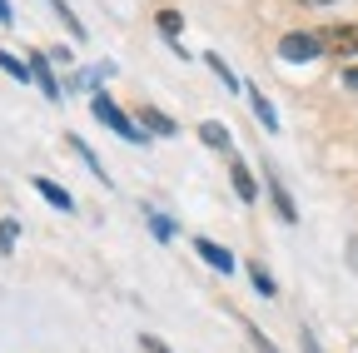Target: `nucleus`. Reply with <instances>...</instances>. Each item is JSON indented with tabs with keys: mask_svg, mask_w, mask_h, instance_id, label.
Instances as JSON below:
<instances>
[{
	"mask_svg": "<svg viewBox=\"0 0 358 353\" xmlns=\"http://www.w3.org/2000/svg\"><path fill=\"white\" fill-rule=\"evenodd\" d=\"M45 6H50V10H55V15H60V20H65V30H70V35H75V40H85V25H80V20H75V10H70V6H65V0H45Z\"/></svg>",
	"mask_w": 358,
	"mask_h": 353,
	"instance_id": "obj_14",
	"label": "nucleus"
},
{
	"mask_svg": "<svg viewBox=\"0 0 358 353\" xmlns=\"http://www.w3.org/2000/svg\"><path fill=\"white\" fill-rule=\"evenodd\" d=\"M249 279H254V289L264 294V298H274L279 289H274V279H268V269H264V264H249Z\"/></svg>",
	"mask_w": 358,
	"mask_h": 353,
	"instance_id": "obj_16",
	"label": "nucleus"
},
{
	"mask_svg": "<svg viewBox=\"0 0 358 353\" xmlns=\"http://www.w3.org/2000/svg\"><path fill=\"white\" fill-rule=\"evenodd\" d=\"M204 65H209V70L224 80V90H244V85H239V75L229 70V60H224V55H214V50H209V55H204Z\"/></svg>",
	"mask_w": 358,
	"mask_h": 353,
	"instance_id": "obj_13",
	"label": "nucleus"
},
{
	"mask_svg": "<svg viewBox=\"0 0 358 353\" xmlns=\"http://www.w3.org/2000/svg\"><path fill=\"white\" fill-rule=\"evenodd\" d=\"M343 85H348V90H358V65H348V70H343Z\"/></svg>",
	"mask_w": 358,
	"mask_h": 353,
	"instance_id": "obj_24",
	"label": "nucleus"
},
{
	"mask_svg": "<svg viewBox=\"0 0 358 353\" xmlns=\"http://www.w3.org/2000/svg\"><path fill=\"white\" fill-rule=\"evenodd\" d=\"M30 185H35V194H40L45 204H55L60 214H70V209H75V199H70V189H60L55 180H45V174H35V180H30Z\"/></svg>",
	"mask_w": 358,
	"mask_h": 353,
	"instance_id": "obj_8",
	"label": "nucleus"
},
{
	"mask_svg": "<svg viewBox=\"0 0 358 353\" xmlns=\"http://www.w3.org/2000/svg\"><path fill=\"white\" fill-rule=\"evenodd\" d=\"M264 189H268V199H274V209H279L284 224H299V209H294V199H289V189H284V180H279L274 169H264Z\"/></svg>",
	"mask_w": 358,
	"mask_h": 353,
	"instance_id": "obj_5",
	"label": "nucleus"
},
{
	"mask_svg": "<svg viewBox=\"0 0 358 353\" xmlns=\"http://www.w3.org/2000/svg\"><path fill=\"white\" fill-rule=\"evenodd\" d=\"M319 40H324V50L338 55V60H353L358 55V25H324Z\"/></svg>",
	"mask_w": 358,
	"mask_h": 353,
	"instance_id": "obj_2",
	"label": "nucleus"
},
{
	"mask_svg": "<svg viewBox=\"0 0 358 353\" xmlns=\"http://www.w3.org/2000/svg\"><path fill=\"white\" fill-rule=\"evenodd\" d=\"M155 25L164 30V40H179V30H185V20H179V10H159Z\"/></svg>",
	"mask_w": 358,
	"mask_h": 353,
	"instance_id": "obj_15",
	"label": "nucleus"
},
{
	"mask_svg": "<svg viewBox=\"0 0 358 353\" xmlns=\"http://www.w3.org/2000/svg\"><path fill=\"white\" fill-rule=\"evenodd\" d=\"M0 25H15V10H10V0H0Z\"/></svg>",
	"mask_w": 358,
	"mask_h": 353,
	"instance_id": "obj_23",
	"label": "nucleus"
},
{
	"mask_svg": "<svg viewBox=\"0 0 358 353\" xmlns=\"http://www.w3.org/2000/svg\"><path fill=\"white\" fill-rule=\"evenodd\" d=\"M299 343H303V353H324V348H319V338H313V333H308V329H303V333H299Z\"/></svg>",
	"mask_w": 358,
	"mask_h": 353,
	"instance_id": "obj_22",
	"label": "nucleus"
},
{
	"mask_svg": "<svg viewBox=\"0 0 358 353\" xmlns=\"http://www.w3.org/2000/svg\"><path fill=\"white\" fill-rule=\"evenodd\" d=\"M65 145H70V150H75V154H80V159L90 164V174H95V180H100V185H110V174H105V164H100V154H95V150H90V145H85L80 135H65Z\"/></svg>",
	"mask_w": 358,
	"mask_h": 353,
	"instance_id": "obj_11",
	"label": "nucleus"
},
{
	"mask_svg": "<svg viewBox=\"0 0 358 353\" xmlns=\"http://www.w3.org/2000/svg\"><path fill=\"white\" fill-rule=\"evenodd\" d=\"M319 50H324V40H319V35H308V30H294V35L279 40V55H284L289 65H303V60H313Z\"/></svg>",
	"mask_w": 358,
	"mask_h": 353,
	"instance_id": "obj_3",
	"label": "nucleus"
},
{
	"mask_svg": "<svg viewBox=\"0 0 358 353\" xmlns=\"http://www.w3.org/2000/svg\"><path fill=\"white\" fill-rule=\"evenodd\" d=\"M25 65H30V80L40 85V90H45V100H60V95H65V90H60V80H55V70H50L55 60L45 55V50H35V55H30Z\"/></svg>",
	"mask_w": 358,
	"mask_h": 353,
	"instance_id": "obj_4",
	"label": "nucleus"
},
{
	"mask_svg": "<svg viewBox=\"0 0 358 353\" xmlns=\"http://www.w3.org/2000/svg\"><path fill=\"white\" fill-rule=\"evenodd\" d=\"M140 353H169V343L155 338V333H145V338H140Z\"/></svg>",
	"mask_w": 358,
	"mask_h": 353,
	"instance_id": "obj_21",
	"label": "nucleus"
},
{
	"mask_svg": "<svg viewBox=\"0 0 358 353\" xmlns=\"http://www.w3.org/2000/svg\"><path fill=\"white\" fill-rule=\"evenodd\" d=\"M145 219H150L155 239H174V224H169V214H159V209H145Z\"/></svg>",
	"mask_w": 358,
	"mask_h": 353,
	"instance_id": "obj_18",
	"label": "nucleus"
},
{
	"mask_svg": "<svg viewBox=\"0 0 358 353\" xmlns=\"http://www.w3.org/2000/svg\"><path fill=\"white\" fill-rule=\"evenodd\" d=\"M20 239V219H0V254H10Z\"/></svg>",
	"mask_w": 358,
	"mask_h": 353,
	"instance_id": "obj_17",
	"label": "nucleus"
},
{
	"mask_svg": "<svg viewBox=\"0 0 358 353\" xmlns=\"http://www.w3.org/2000/svg\"><path fill=\"white\" fill-rule=\"evenodd\" d=\"M303 6H334V0H303Z\"/></svg>",
	"mask_w": 358,
	"mask_h": 353,
	"instance_id": "obj_25",
	"label": "nucleus"
},
{
	"mask_svg": "<svg viewBox=\"0 0 358 353\" xmlns=\"http://www.w3.org/2000/svg\"><path fill=\"white\" fill-rule=\"evenodd\" d=\"M140 129L145 135H174V120L164 110H155V105H140Z\"/></svg>",
	"mask_w": 358,
	"mask_h": 353,
	"instance_id": "obj_10",
	"label": "nucleus"
},
{
	"mask_svg": "<svg viewBox=\"0 0 358 353\" xmlns=\"http://www.w3.org/2000/svg\"><path fill=\"white\" fill-rule=\"evenodd\" d=\"M249 105H254V115H259V124L268 129V135H279V115H274V105L264 100V90H249Z\"/></svg>",
	"mask_w": 358,
	"mask_h": 353,
	"instance_id": "obj_12",
	"label": "nucleus"
},
{
	"mask_svg": "<svg viewBox=\"0 0 358 353\" xmlns=\"http://www.w3.org/2000/svg\"><path fill=\"white\" fill-rule=\"evenodd\" d=\"M194 254L209 264V269H219V274H229V269H234V254L224 249V244H214V239H194Z\"/></svg>",
	"mask_w": 358,
	"mask_h": 353,
	"instance_id": "obj_7",
	"label": "nucleus"
},
{
	"mask_svg": "<svg viewBox=\"0 0 358 353\" xmlns=\"http://www.w3.org/2000/svg\"><path fill=\"white\" fill-rule=\"evenodd\" d=\"M0 70H6V75H15V80H30V65H20L10 50H0Z\"/></svg>",
	"mask_w": 358,
	"mask_h": 353,
	"instance_id": "obj_19",
	"label": "nucleus"
},
{
	"mask_svg": "<svg viewBox=\"0 0 358 353\" xmlns=\"http://www.w3.org/2000/svg\"><path fill=\"white\" fill-rule=\"evenodd\" d=\"M229 180H234V194H239L244 204L259 199V185H254V174H249V164H244L239 154H229Z\"/></svg>",
	"mask_w": 358,
	"mask_h": 353,
	"instance_id": "obj_6",
	"label": "nucleus"
},
{
	"mask_svg": "<svg viewBox=\"0 0 358 353\" xmlns=\"http://www.w3.org/2000/svg\"><path fill=\"white\" fill-rule=\"evenodd\" d=\"M90 115H95L105 129H115V135H120L124 145H145V140H150L145 129H140V120H129V115H124V110H120V105L105 95V90H95V95H90Z\"/></svg>",
	"mask_w": 358,
	"mask_h": 353,
	"instance_id": "obj_1",
	"label": "nucleus"
},
{
	"mask_svg": "<svg viewBox=\"0 0 358 353\" xmlns=\"http://www.w3.org/2000/svg\"><path fill=\"white\" fill-rule=\"evenodd\" d=\"M199 140H204L209 150H224V154H234V135H229V129H224L219 120H204V124H199Z\"/></svg>",
	"mask_w": 358,
	"mask_h": 353,
	"instance_id": "obj_9",
	"label": "nucleus"
},
{
	"mask_svg": "<svg viewBox=\"0 0 358 353\" xmlns=\"http://www.w3.org/2000/svg\"><path fill=\"white\" fill-rule=\"evenodd\" d=\"M244 333H249V343H254V353H279L274 343L264 338V329H254V324H244Z\"/></svg>",
	"mask_w": 358,
	"mask_h": 353,
	"instance_id": "obj_20",
	"label": "nucleus"
}]
</instances>
